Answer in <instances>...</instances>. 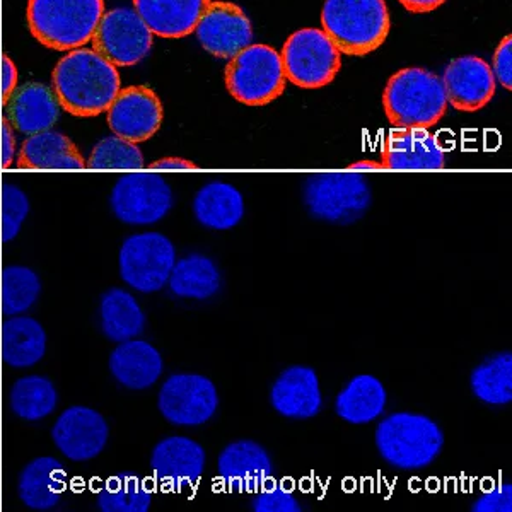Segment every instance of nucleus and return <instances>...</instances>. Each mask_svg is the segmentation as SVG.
I'll return each mask as SVG.
<instances>
[{"label":"nucleus","mask_w":512,"mask_h":512,"mask_svg":"<svg viewBox=\"0 0 512 512\" xmlns=\"http://www.w3.org/2000/svg\"><path fill=\"white\" fill-rule=\"evenodd\" d=\"M52 89L60 108L74 117L106 113L122 89L117 67L93 48L70 50L52 72Z\"/></svg>","instance_id":"f257e3e1"},{"label":"nucleus","mask_w":512,"mask_h":512,"mask_svg":"<svg viewBox=\"0 0 512 512\" xmlns=\"http://www.w3.org/2000/svg\"><path fill=\"white\" fill-rule=\"evenodd\" d=\"M103 14L105 0H30L26 9L33 38L57 52L91 43Z\"/></svg>","instance_id":"f03ea898"},{"label":"nucleus","mask_w":512,"mask_h":512,"mask_svg":"<svg viewBox=\"0 0 512 512\" xmlns=\"http://www.w3.org/2000/svg\"><path fill=\"white\" fill-rule=\"evenodd\" d=\"M381 458L396 470L415 472L431 466L441 454L444 432L427 415L396 412L379 422L374 434Z\"/></svg>","instance_id":"7ed1b4c3"},{"label":"nucleus","mask_w":512,"mask_h":512,"mask_svg":"<svg viewBox=\"0 0 512 512\" xmlns=\"http://www.w3.org/2000/svg\"><path fill=\"white\" fill-rule=\"evenodd\" d=\"M384 0H326L321 26L344 55L364 57L378 50L390 33Z\"/></svg>","instance_id":"20e7f679"},{"label":"nucleus","mask_w":512,"mask_h":512,"mask_svg":"<svg viewBox=\"0 0 512 512\" xmlns=\"http://www.w3.org/2000/svg\"><path fill=\"white\" fill-rule=\"evenodd\" d=\"M383 108L396 128H431L448 110L443 81L427 69L408 67L390 77Z\"/></svg>","instance_id":"39448f33"},{"label":"nucleus","mask_w":512,"mask_h":512,"mask_svg":"<svg viewBox=\"0 0 512 512\" xmlns=\"http://www.w3.org/2000/svg\"><path fill=\"white\" fill-rule=\"evenodd\" d=\"M304 204L316 221L349 226L373 205V190L354 171H321L304 183Z\"/></svg>","instance_id":"423d86ee"},{"label":"nucleus","mask_w":512,"mask_h":512,"mask_svg":"<svg viewBox=\"0 0 512 512\" xmlns=\"http://www.w3.org/2000/svg\"><path fill=\"white\" fill-rule=\"evenodd\" d=\"M226 88L236 101L246 106H265L282 96L286 74L280 53L255 43L229 59L224 72Z\"/></svg>","instance_id":"0eeeda50"},{"label":"nucleus","mask_w":512,"mask_h":512,"mask_svg":"<svg viewBox=\"0 0 512 512\" xmlns=\"http://www.w3.org/2000/svg\"><path fill=\"white\" fill-rule=\"evenodd\" d=\"M176 260L175 245L163 233L132 234L118 253V272L130 289L152 294L168 286Z\"/></svg>","instance_id":"6e6552de"},{"label":"nucleus","mask_w":512,"mask_h":512,"mask_svg":"<svg viewBox=\"0 0 512 512\" xmlns=\"http://www.w3.org/2000/svg\"><path fill=\"white\" fill-rule=\"evenodd\" d=\"M286 79L297 88H325L342 69V53L323 30L304 28L287 38L280 53Z\"/></svg>","instance_id":"1a4fd4ad"},{"label":"nucleus","mask_w":512,"mask_h":512,"mask_svg":"<svg viewBox=\"0 0 512 512\" xmlns=\"http://www.w3.org/2000/svg\"><path fill=\"white\" fill-rule=\"evenodd\" d=\"M173 190L154 171H128L110 193L111 212L128 226H152L173 209Z\"/></svg>","instance_id":"9d476101"},{"label":"nucleus","mask_w":512,"mask_h":512,"mask_svg":"<svg viewBox=\"0 0 512 512\" xmlns=\"http://www.w3.org/2000/svg\"><path fill=\"white\" fill-rule=\"evenodd\" d=\"M152 33L135 9L115 7L99 21L91 45L115 67H134L151 53Z\"/></svg>","instance_id":"9b49d317"},{"label":"nucleus","mask_w":512,"mask_h":512,"mask_svg":"<svg viewBox=\"0 0 512 512\" xmlns=\"http://www.w3.org/2000/svg\"><path fill=\"white\" fill-rule=\"evenodd\" d=\"M158 408L171 425L198 427L217 414L219 393L216 384L202 374H173L159 390Z\"/></svg>","instance_id":"f8f14e48"},{"label":"nucleus","mask_w":512,"mask_h":512,"mask_svg":"<svg viewBox=\"0 0 512 512\" xmlns=\"http://www.w3.org/2000/svg\"><path fill=\"white\" fill-rule=\"evenodd\" d=\"M53 444L74 463L91 461L103 453L110 439V425L94 408H65L52 427Z\"/></svg>","instance_id":"ddd939ff"},{"label":"nucleus","mask_w":512,"mask_h":512,"mask_svg":"<svg viewBox=\"0 0 512 512\" xmlns=\"http://www.w3.org/2000/svg\"><path fill=\"white\" fill-rule=\"evenodd\" d=\"M163 103L156 91L147 86L120 89L106 111V122L113 135L135 144L156 135L163 123Z\"/></svg>","instance_id":"4468645a"},{"label":"nucleus","mask_w":512,"mask_h":512,"mask_svg":"<svg viewBox=\"0 0 512 512\" xmlns=\"http://www.w3.org/2000/svg\"><path fill=\"white\" fill-rule=\"evenodd\" d=\"M195 35L205 52L217 59H233L236 53L250 47L253 26L246 12L233 2L212 0L198 21Z\"/></svg>","instance_id":"2eb2a0df"},{"label":"nucleus","mask_w":512,"mask_h":512,"mask_svg":"<svg viewBox=\"0 0 512 512\" xmlns=\"http://www.w3.org/2000/svg\"><path fill=\"white\" fill-rule=\"evenodd\" d=\"M207 465V454L202 444L192 437L169 436L159 441L151 454L154 478L163 489L171 492L193 487L202 478Z\"/></svg>","instance_id":"dca6fc26"},{"label":"nucleus","mask_w":512,"mask_h":512,"mask_svg":"<svg viewBox=\"0 0 512 512\" xmlns=\"http://www.w3.org/2000/svg\"><path fill=\"white\" fill-rule=\"evenodd\" d=\"M222 485L236 494H256L274 477V463L262 444L239 439L227 444L217 460Z\"/></svg>","instance_id":"f3484780"},{"label":"nucleus","mask_w":512,"mask_h":512,"mask_svg":"<svg viewBox=\"0 0 512 512\" xmlns=\"http://www.w3.org/2000/svg\"><path fill=\"white\" fill-rule=\"evenodd\" d=\"M384 169L391 171H437L446 166V152L427 128H396L384 139Z\"/></svg>","instance_id":"a211bd4d"},{"label":"nucleus","mask_w":512,"mask_h":512,"mask_svg":"<svg viewBox=\"0 0 512 512\" xmlns=\"http://www.w3.org/2000/svg\"><path fill=\"white\" fill-rule=\"evenodd\" d=\"M441 81L449 105L454 110L466 113L482 110L483 106L489 105L497 86L492 67L473 55L454 59L444 70Z\"/></svg>","instance_id":"6ab92c4d"},{"label":"nucleus","mask_w":512,"mask_h":512,"mask_svg":"<svg viewBox=\"0 0 512 512\" xmlns=\"http://www.w3.org/2000/svg\"><path fill=\"white\" fill-rule=\"evenodd\" d=\"M2 106L4 120L26 137L53 128L62 111L53 89L41 82H28L16 88Z\"/></svg>","instance_id":"aec40b11"},{"label":"nucleus","mask_w":512,"mask_h":512,"mask_svg":"<svg viewBox=\"0 0 512 512\" xmlns=\"http://www.w3.org/2000/svg\"><path fill=\"white\" fill-rule=\"evenodd\" d=\"M270 403L277 414L292 420L313 419L323 407L320 378L313 367L291 366L275 379Z\"/></svg>","instance_id":"412c9836"},{"label":"nucleus","mask_w":512,"mask_h":512,"mask_svg":"<svg viewBox=\"0 0 512 512\" xmlns=\"http://www.w3.org/2000/svg\"><path fill=\"white\" fill-rule=\"evenodd\" d=\"M110 373L127 390H149L163 376V355L151 342L132 338L117 345L110 355Z\"/></svg>","instance_id":"4be33fe9"},{"label":"nucleus","mask_w":512,"mask_h":512,"mask_svg":"<svg viewBox=\"0 0 512 512\" xmlns=\"http://www.w3.org/2000/svg\"><path fill=\"white\" fill-rule=\"evenodd\" d=\"M212 0H134V9L152 35L180 40L192 35Z\"/></svg>","instance_id":"5701e85b"},{"label":"nucleus","mask_w":512,"mask_h":512,"mask_svg":"<svg viewBox=\"0 0 512 512\" xmlns=\"http://www.w3.org/2000/svg\"><path fill=\"white\" fill-rule=\"evenodd\" d=\"M67 489V470L62 461L40 456L24 466L19 475L18 494L24 506L33 511H52L59 506Z\"/></svg>","instance_id":"b1692460"},{"label":"nucleus","mask_w":512,"mask_h":512,"mask_svg":"<svg viewBox=\"0 0 512 512\" xmlns=\"http://www.w3.org/2000/svg\"><path fill=\"white\" fill-rule=\"evenodd\" d=\"M18 166L41 171H82L86 169V159L67 135L50 128L24 140Z\"/></svg>","instance_id":"393cba45"},{"label":"nucleus","mask_w":512,"mask_h":512,"mask_svg":"<svg viewBox=\"0 0 512 512\" xmlns=\"http://www.w3.org/2000/svg\"><path fill=\"white\" fill-rule=\"evenodd\" d=\"M245 198L238 188L212 181L198 190L193 198V216L200 226L212 231H229L245 217Z\"/></svg>","instance_id":"a878e982"},{"label":"nucleus","mask_w":512,"mask_h":512,"mask_svg":"<svg viewBox=\"0 0 512 512\" xmlns=\"http://www.w3.org/2000/svg\"><path fill=\"white\" fill-rule=\"evenodd\" d=\"M47 354V332L31 316H7L2 326V361L11 369H30Z\"/></svg>","instance_id":"bb28decb"},{"label":"nucleus","mask_w":512,"mask_h":512,"mask_svg":"<svg viewBox=\"0 0 512 512\" xmlns=\"http://www.w3.org/2000/svg\"><path fill=\"white\" fill-rule=\"evenodd\" d=\"M101 332L110 342L139 338L146 330V315L132 292L111 287L99 301Z\"/></svg>","instance_id":"cd10ccee"},{"label":"nucleus","mask_w":512,"mask_h":512,"mask_svg":"<svg viewBox=\"0 0 512 512\" xmlns=\"http://www.w3.org/2000/svg\"><path fill=\"white\" fill-rule=\"evenodd\" d=\"M386 403L388 393L383 383L371 374H359L338 393L335 412L347 424L366 425L384 414Z\"/></svg>","instance_id":"c85d7f7f"},{"label":"nucleus","mask_w":512,"mask_h":512,"mask_svg":"<svg viewBox=\"0 0 512 512\" xmlns=\"http://www.w3.org/2000/svg\"><path fill=\"white\" fill-rule=\"evenodd\" d=\"M168 287L171 294L180 299L205 301L221 291V270L210 256L192 253L176 260Z\"/></svg>","instance_id":"c756f323"},{"label":"nucleus","mask_w":512,"mask_h":512,"mask_svg":"<svg viewBox=\"0 0 512 512\" xmlns=\"http://www.w3.org/2000/svg\"><path fill=\"white\" fill-rule=\"evenodd\" d=\"M59 407V391L55 384L40 374L19 378L9 391V408L24 422L47 419Z\"/></svg>","instance_id":"7c9ffc66"},{"label":"nucleus","mask_w":512,"mask_h":512,"mask_svg":"<svg viewBox=\"0 0 512 512\" xmlns=\"http://www.w3.org/2000/svg\"><path fill=\"white\" fill-rule=\"evenodd\" d=\"M473 395L490 407H504L512 402V355L499 352L478 364L470 376Z\"/></svg>","instance_id":"2f4dec72"},{"label":"nucleus","mask_w":512,"mask_h":512,"mask_svg":"<svg viewBox=\"0 0 512 512\" xmlns=\"http://www.w3.org/2000/svg\"><path fill=\"white\" fill-rule=\"evenodd\" d=\"M96 504L103 512H147L151 509L152 492L140 475L122 472L103 483Z\"/></svg>","instance_id":"473e14b6"},{"label":"nucleus","mask_w":512,"mask_h":512,"mask_svg":"<svg viewBox=\"0 0 512 512\" xmlns=\"http://www.w3.org/2000/svg\"><path fill=\"white\" fill-rule=\"evenodd\" d=\"M41 279L24 265H9L2 272V311L6 316L28 313L41 296Z\"/></svg>","instance_id":"72a5a7b5"},{"label":"nucleus","mask_w":512,"mask_h":512,"mask_svg":"<svg viewBox=\"0 0 512 512\" xmlns=\"http://www.w3.org/2000/svg\"><path fill=\"white\" fill-rule=\"evenodd\" d=\"M86 168L94 171H139L144 168V154L139 144L113 135L99 140L93 147Z\"/></svg>","instance_id":"f704fd0d"},{"label":"nucleus","mask_w":512,"mask_h":512,"mask_svg":"<svg viewBox=\"0 0 512 512\" xmlns=\"http://www.w3.org/2000/svg\"><path fill=\"white\" fill-rule=\"evenodd\" d=\"M31 202L23 188L6 183L2 188V241L11 243L21 233L24 221L30 216Z\"/></svg>","instance_id":"c9c22d12"},{"label":"nucleus","mask_w":512,"mask_h":512,"mask_svg":"<svg viewBox=\"0 0 512 512\" xmlns=\"http://www.w3.org/2000/svg\"><path fill=\"white\" fill-rule=\"evenodd\" d=\"M251 509L255 512H301L303 507L292 494L291 489H286L280 483H274L272 487H263L258 490L255 499L251 501Z\"/></svg>","instance_id":"e433bc0d"},{"label":"nucleus","mask_w":512,"mask_h":512,"mask_svg":"<svg viewBox=\"0 0 512 512\" xmlns=\"http://www.w3.org/2000/svg\"><path fill=\"white\" fill-rule=\"evenodd\" d=\"M473 512H511L512 487L511 483H499L492 489L483 492L477 501L473 502Z\"/></svg>","instance_id":"4c0bfd02"},{"label":"nucleus","mask_w":512,"mask_h":512,"mask_svg":"<svg viewBox=\"0 0 512 512\" xmlns=\"http://www.w3.org/2000/svg\"><path fill=\"white\" fill-rule=\"evenodd\" d=\"M512 38L507 35L499 43V47L494 53V72L495 79L501 82L506 89H512Z\"/></svg>","instance_id":"58836bf2"},{"label":"nucleus","mask_w":512,"mask_h":512,"mask_svg":"<svg viewBox=\"0 0 512 512\" xmlns=\"http://www.w3.org/2000/svg\"><path fill=\"white\" fill-rule=\"evenodd\" d=\"M18 156V142L14 137V128L2 120V130H0V161L4 168H9L14 159Z\"/></svg>","instance_id":"ea45409f"},{"label":"nucleus","mask_w":512,"mask_h":512,"mask_svg":"<svg viewBox=\"0 0 512 512\" xmlns=\"http://www.w3.org/2000/svg\"><path fill=\"white\" fill-rule=\"evenodd\" d=\"M0 93H2V103L11 96L18 88V67L9 55H2V72H0Z\"/></svg>","instance_id":"a19ab883"},{"label":"nucleus","mask_w":512,"mask_h":512,"mask_svg":"<svg viewBox=\"0 0 512 512\" xmlns=\"http://www.w3.org/2000/svg\"><path fill=\"white\" fill-rule=\"evenodd\" d=\"M197 169V164L181 158H164L149 164V171H197Z\"/></svg>","instance_id":"79ce46f5"},{"label":"nucleus","mask_w":512,"mask_h":512,"mask_svg":"<svg viewBox=\"0 0 512 512\" xmlns=\"http://www.w3.org/2000/svg\"><path fill=\"white\" fill-rule=\"evenodd\" d=\"M412 14H427L443 6L446 0H398Z\"/></svg>","instance_id":"37998d69"},{"label":"nucleus","mask_w":512,"mask_h":512,"mask_svg":"<svg viewBox=\"0 0 512 512\" xmlns=\"http://www.w3.org/2000/svg\"><path fill=\"white\" fill-rule=\"evenodd\" d=\"M383 163H374V161H357L350 164L349 171L354 173H367V171H383Z\"/></svg>","instance_id":"c03bdc74"}]
</instances>
